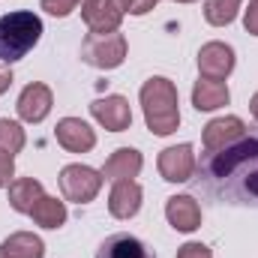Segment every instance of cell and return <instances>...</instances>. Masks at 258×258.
<instances>
[{
  "label": "cell",
  "mask_w": 258,
  "mask_h": 258,
  "mask_svg": "<svg viewBox=\"0 0 258 258\" xmlns=\"http://www.w3.org/2000/svg\"><path fill=\"white\" fill-rule=\"evenodd\" d=\"M192 192L228 207L258 210V135H243L222 150H204L189 177Z\"/></svg>",
  "instance_id": "6da1fadb"
},
{
  "label": "cell",
  "mask_w": 258,
  "mask_h": 258,
  "mask_svg": "<svg viewBox=\"0 0 258 258\" xmlns=\"http://www.w3.org/2000/svg\"><path fill=\"white\" fill-rule=\"evenodd\" d=\"M141 108H144V120L153 135H171L180 126V108H177V87L174 81L153 75L141 84Z\"/></svg>",
  "instance_id": "7a4b0ae2"
},
{
  "label": "cell",
  "mask_w": 258,
  "mask_h": 258,
  "mask_svg": "<svg viewBox=\"0 0 258 258\" xmlns=\"http://www.w3.org/2000/svg\"><path fill=\"white\" fill-rule=\"evenodd\" d=\"M42 36V18L18 9L9 15H0V60L3 63H15L21 57H27V51L39 42Z\"/></svg>",
  "instance_id": "3957f363"
},
{
  "label": "cell",
  "mask_w": 258,
  "mask_h": 258,
  "mask_svg": "<svg viewBox=\"0 0 258 258\" xmlns=\"http://www.w3.org/2000/svg\"><path fill=\"white\" fill-rule=\"evenodd\" d=\"M81 60L96 69H117L126 60L123 33H87L81 42Z\"/></svg>",
  "instance_id": "277c9868"
},
{
  "label": "cell",
  "mask_w": 258,
  "mask_h": 258,
  "mask_svg": "<svg viewBox=\"0 0 258 258\" xmlns=\"http://www.w3.org/2000/svg\"><path fill=\"white\" fill-rule=\"evenodd\" d=\"M57 183H60V192H63L66 201L90 204L102 189V171H96L90 165H66L57 177Z\"/></svg>",
  "instance_id": "5b68a950"
},
{
  "label": "cell",
  "mask_w": 258,
  "mask_h": 258,
  "mask_svg": "<svg viewBox=\"0 0 258 258\" xmlns=\"http://www.w3.org/2000/svg\"><path fill=\"white\" fill-rule=\"evenodd\" d=\"M195 150L192 144H177V147H165L162 153H159V174H162V180H168V183H189V177H192L195 171Z\"/></svg>",
  "instance_id": "8992f818"
},
{
  "label": "cell",
  "mask_w": 258,
  "mask_h": 258,
  "mask_svg": "<svg viewBox=\"0 0 258 258\" xmlns=\"http://www.w3.org/2000/svg\"><path fill=\"white\" fill-rule=\"evenodd\" d=\"M51 105H54L51 87H48V84H39V81L27 84V87L21 90L18 102H15V108H18V117H21V120H27V123H42V120L48 117Z\"/></svg>",
  "instance_id": "52a82bcc"
},
{
  "label": "cell",
  "mask_w": 258,
  "mask_h": 258,
  "mask_svg": "<svg viewBox=\"0 0 258 258\" xmlns=\"http://www.w3.org/2000/svg\"><path fill=\"white\" fill-rule=\"evenodd\" d=\"M234 69V48L225 42H207L198 51V72L201 78H213V81H225Z\"/></svg>",
  "instance_id": "ba28073f"
},
{
  "label": "cell",
  "mask_w": 258,
  "mask_h": 258,
  "mask_svg": "<svg viewBox=\"0 0 258 258\" xmlns=\"http://www.w3.org/2000/svg\"><path fill=\"white\" fill-rule=\"evenodd\" d=\"M243 135H246V123H243L240 117H216V120H210V123L204 126L201 144H204V150L210 153V150H222V147L237 144Z\"/></svg>",
  "instance_id": "9c48e42d"
},
{
  "label": "cell",
  "mask_w": 258,
  "mask_h": 258,
  "mask_svg": "<svg viewBox=\"0 0 258 258\" xmlns=\"http://www.w3.org/2000/svg\"><path fill=\"white\" fill-rule=\"evenodd\" d=\"M90 114L96 117V123H102L108 132H123L132 123V108H129L126 99L117 96V93L105 96V99H96L90 105Z\"/></svg>",
  "instance_id": "30bf717a"
},
{
  "label": "cell",
  "mask_w": 258,
  "mask_h": 258,
  "mask_svg": "<svg viewBox=\"0 0 258 258\" xmlns=\"http://www.w3.org/2000/svg\"><path fill=\"white\" fill-rule=\"evenodd\" d=\"M81 18L90 27V33H117L123 12L111 0H87L81 3Z\"/></svg>",
  "instance_id": "8fae6325"
},
{
  "label": "cell",
  "mask_w": 258,
  "mask_h": 258,
  "mask_svg": "<svg viewBox=\"0 0 258 258\" xmlns=\"http://www.w3.org/2000/svg\"><path fill=\"white\" fill-rule=\"evenodd\" d=\"M54 135H57V144L69 153H87L96 147V132L81 117H63L54 129Z\"/></svg>",
  "instance_id": "7c38bea8"
},
{
  "label": "cell",
  "mask_w": 258,
  "mask_h": 258,
  "mask_svg": "<svg viewBox=\"0 0 258 258\" xmlns=\"http://www.w3.org/2000/svg\"><path fill=\"white\" fill-rule=\"evenodd\" d=\"M165 216H168V225L180 234L201 228V207L192 195H171L165 201Z\"/></svg>",
  "instance_id": "4fadbf2b"
},
{
  "label": "cell",
  "mask_w": 258,
  "mask_h": 258,
  "mask_svg": "<svg viewBox=\"0 0 258 258\" xmlns=\"http://www.w3.org/2000/svg\"><path fill=\"white\" fill-rule=\"evenodd\" d=\"M141 165H144V159H141V153L135 150V147H117L108 159H105V165H102V177L105 180H132V177H138V171H141Z\"/></svg>",
  "instance_id": "5bb4252c"
},
{
  "label": "cell",
  "mask_w": 258,
  "mask_h": 258,
  "mask_svg": "<svg viewBox=\"0 0 258 258\" xmlns=\"http://www.w3.org/2000/svg\"><path fill=\"white\" fill-rule=\"evenodd\" d=\"M141 186L135 180H117L108 195V210L114 219H132L141 210Z\"/></svg>",
  "instance_id": "9a60e30c"
},
{
  "label": "cell",
  "mask_w": 258,
  "mask_h": 258,
  "mask_svg": "<svg viewBox=\"0 0 258 258\" xmlns=\"http://www.w3.org/2000/svg\"><path fill=\"white\" fill-rule=\"evenodd\" d=\"M231 93L225 81H213V78H198L192 87V105L195 111H216L222 105H228Z\"/></svg>",
  "instance_id": "2e32d148"
},
{
  "label": "cell",
  "mask_w": 258,
  "mask_h": 258,
  "mask_svg": "<svg viewBox=\"0 0 258 258\" xmlns=\"http://www.w3.org/2000/svg\"><path fill=\"white\" fill-rule=\"evenodd\" d=\"M96 258H153V252L132 234H111L99 243Z\"/></svg>",
  "instance_id": "e0dca14e"
},
{
  "label": "cell",
  "mask_w": 258,
  "mask_h": 258,
  "mask_svg": "<svg viewBox=\"0 0 258 258\" xmlns=\"http://www.w3.org/2000/svg\"><path fill=\"white\" fill-rule=\"evenodd\" d=\"M0 252L6 258H45V243L30 231H15L0 243Z\"/></svg>",
  "instance_id": "ac0fdd59"
},
{
  "label": "cell",
  "mask_w": 258,
  "mask_h": 258,
  "mask_svg": "<svg viewBox=\"0 0 258 258\" xmlns=\"http://www.w3.org/2000/svg\"><path fill=\"white\" fill-rule=\"evenodd\" d=\"M42 183L33 180V177H18L9 183V207L18 210V213H30L33 204L42 198Z\"/></svg>",
  "instance_id": "d6986e66"
},
{
  "label": "cell",
  "mask_w": 258,
  "mask_h": 258,
  "mask_svg": "<svg viewBox=\"0 0 258 258\" xmlns=\"http://www.w3.org/2000/svg\"><path fill=\"white\" fill-rule=\"evenodd\" d=\"M30 216H33V222L42 225V228H60L66 222V204L57 201V198H51V195H42V198L33 204Z\"/></svg>",
  "instance_id": "ffe728a7"
},
{
  "label": "cell",
  "mask_w": 258,
  "mask_h": 258,
  "mask_svg": "<svg viewBox=\"0 0 258 258\" xmlns=\"http://www.w3.org/2000/svg\"><path fill=\"white\" fill-rule=\"evenodd\" d=\"M237 12H240V0H207V3H204V18H207V24H213V27L231 24V21L237 18Z\"/></svg>",
  "instance_id": "44dd1931"
},
{
  "label": "cell",
  "mask_w": 258,
  "mask_h": 258,
  "mask_svg": "<svg viewBox=\"0 0 258 258\" xmlns=\"http://www.w3.org/2000/svg\"><path fill=\"white\" fill-rule=\"evenodd\" d=\"M24 141H27V138H24V129L18 126L15 120H9V117L0 120V153L15 156V153H21Z\"/></svg>",
  "instance_id": "7402d4cb"
},
{
  "label": "cell",
  "mask_w": 258,
  "mask_h": 258,
  "mask_svg": "<svg viewBox=\"0 0 258 258\" xmlns=\"http://www.w3.org/2000/svg\"><path fill=\"white\" fill-rule=\"evenodd\" d=\"M120 12H129V15H147L153 6H156V0H111Z\"/></svg>",
  "instance_id": "603a6c76"
},
{
  "label": "cell",
  "mask_w": 258,
  "mask_h": 258,
  "mask_svg": "<svg viewBox=\"0 0 258 258\" xmlns=\"http://www.w3.org/2000/svg\"><path fill=\"white\" fill-rule=\"evenodd\" d=\"M78 3H81V0H42V9H45L48 15H54V18H66Z\"/></svg>",
  "instance_id": "cb8c5ba5"
},
{
  "label": "cell",
  "mask_w": 258,
  "mask_h": 258,
  "mask_svg": "<svg viewBox=\"0 0 258 258\" xmlns=\"http://www.w3.org/2000/svg\"><path fill=\"white\" fill-rule=\"evenodd\" d=\"M177 258H213V252H210V246H204V243H183V246L177 249Z\"/></svg>",
  "instance_id": "d4e9b609"
},
{
  "label": "cell",
  "mask_w": 258,
  "mask_h": 258,
  "mask_svg": "<svg viewBox=\"0 0 258 258\" xmlns=\"http://www.w3.org/2000/svg\"><path fill=\"white\" fill-rule=\"evenodd\" d=\"M12 174H15V162L9 153H0V186H9L12 183Z\"/></svg>",
  "instance_id": "484cf974"
},
{
  "label": "cell",
  "mask_w": 258,
  "mask_h": 258,
  "mask_svg": "<svg viewBox=\"0 0 258 258\" xmlns=\"http://www.w3.org/2000/svg\"><path fill=\"white\" fill-rule=\"evenodd\" d=\"M243 27H246V33L258 36V0H252V3L246 6V12H243Z\"/></svg>",
  "instance_id": "4316f807"
},
{
  "label": "cell",
  "mask_w": 258,
  "mask_h": 258,
  "mask_svg": "<svg viewBox=\"0 0 258 258\" xmlns=\"http://www.w3.org/2000/svg\"><path fill=\"white\" fill-rule=\"evenodd\" d=\"M9 87H12V72L6 66H0V93H6Z\"/></svg>",
  "instance_id": "83f0119b"
},
{
  "label": "cell",
  "mask_w": 258,
  "mask_h": 258,
  "mask_svg": "<svg viewBox=\"0 0 258 258\" xmlns=\"http://www.w3.org/2000/svg\"><path fill=\"white\" fill-rule=\"evenodd\" d=\"M249 111H252V117L258 120V93L252 96V99H249Z\"/></svg>",
  "instance_id": "f1b7e54d"
},
{
  "label": "cell",
  "mask_w": 258,
  "mask_h": 258,
  "mask_svg": "<svg viewBox=\"0 0 258 258\" xmlns=\"http://www.w3.org/2000/svg\"><path fill=\"white\" fill-rule=\"evenodd\" d=\"M174 3H195V0H174Z\"/></svg>",
  "instance_id": "f546056e"
},
{
  "label": "cell",
  "mask_w": 258,
  "mask_h": 258,
  "mask_svg": "<svg viewBox=\"0 0 258 258\" xmlns=\"http://www.w3.org/2000/svg\"><path fill=\"white\" fill-rule=\"evenodd\" d=\"M0 258H6V255H3V252H0Z\"/></svg>",
  "instance_id": "4dcf8cb0"
},
{
  "label": "cell",
  "mask_w": 258,
  "mask_h": 258,
  "mask_svg": "<svg viewBox=\"0 0 258 258\" xmlns=\"http://www.w3.org/2000/svg\"><path fill=\"white\" fill-rule=\"evenodd\" d=\"M81 3H87V0H81Z\"/></svg>",
  "instance_id": "1f68e13d"
}]
</instances>
